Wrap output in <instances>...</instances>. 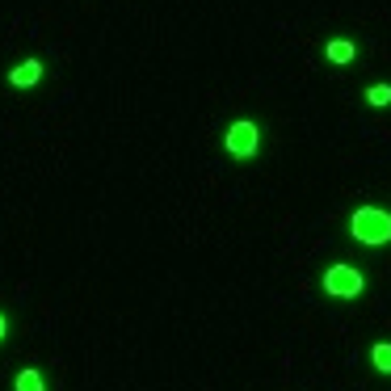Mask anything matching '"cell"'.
Instances as JSON below:
<instances>
[{
	"label": "cell",
	"mask_w": 391,
	"mask_h": 391,
	"mask_svg": "<svg viewBox=\"0 0 391 391\" xmlns=\"http://www.w3.org/2000/svg\"><path fill=\"white\" fill-rule=\"evenodd\" d=\"M349 236H353L358 244H366V249L391 244V211L387 207H375V202L358 207V211L349 215Z\"/></svg>",
	"instance_id": "1"
},
{
	"label": "cell",
	"mask_w": 391,
	"mask_h": 391,
	"mask_svg": "<svg viewBox=\"0 0 391 391\" xmlns=\"http://www.w3.org/2000/svg\"><path fill=\"white\" fill-rule=\"evenodd\" d=\"M320 282H324V295H333V299H358V295L366 291V278H362V269H358V265H349V261L328 265Z\"/></svg>",
	"instance_id": "2"
},
{
	"label": "cell",
	"mask_w": 391,
	"mask_h": 391,
	"mask_svg": "<svg viewBox=\"0 0 391 391\" xmlns=\"http://www.w3.org/2000/svg\"><path fill=\"white\" fill-rule=\"evenodd\" d=\"M223 152L231 156V160H253L261 152V127L253 118H236L227 135H223Z\"/></svg>",
	"instance_id": "3"
},
{
	"label": "cell",
	"mask_w": 391,
	"mask_h": 391,
	"mask_svg": "<svg viewBox=\"0 0 391 391\" xmlns=\"http://www.w3.org/2000/svg\"><path fill=\"white\" fill-rule=\"evenodd\" d=\"M46 80V63L38 55H30V59H21L13 72H9V88H38Z\"/></svg>",
	"instance_id": "4"
},
{
	"label": "cell",
	"mask_w": 391,
	"mask_h": 391,
	"mask_svg": "<svg viewBox=\"0 0 391 391\" xmlns=\"http://www.w3.org/2000/svg\"><path fill=\"white\" fill-rule=\"evenodd\" d=\"M324 59L337 63V68H345V63L358 59V43H353V38H328V43H324Z\"/></svg>",
	"instance_id": "5"
},
{
	"label": "cell",
	"mask_w": 391,
	"mask_h": 391,
	"mask_svg": "<svg viewBox=\"0 0 391 391\" xmlns=\"http://www.w3.org/2000/svg\"><path fill=\"white\" fill-rule=\"evenodd\" d=\"M13 391H51V387H46V379H43V370H38V366H26V370H17Z\"/></svg>",
	"instance_id": "6"
},
{
	"label": "cell",
	"mask_w": 391,
	"mask_h": 391,
	"mask_svg": "<svg viewBox=\"0 0 391 391\" xmlns=\"http://www.w3.org/2000/svg\"><path fill=\"white\" fill-rule=\"evenodd\" d=\"M370 362H375L379 375H391V341H375L370 345Z\"/></svg>",
	"instance_id": "7"
},
{
	"label": "cell",
	"mask_w": 391,
	"mask_h": 391,
	"mask_svg": "<svg viewBox=\"0 0 391 391\" xmlns=\"http://www.w3.org/2000/svg\"><path fill=\"white\" fill-rule=\"evenodd\" d=\"M366 105H375V110L391 105V85H387V80H383V85H370V88H366Z\"/></svg>",
	"instance_id": "8"
},
{
	"label": "cell",
	"mask_w": 391,
	"mask_h": 391,
	"mask_svg": "<svg viewBox=\"0 0 391 391\" xmlns=\"http://www.w3.org/2000/svg\"><path fill=\"white\" fill-rule=\"evenodd\" d=\"M9 328H13V324H9V316H4V311H0V341H4V337H9Z\"/></svg>",
	"instance_id": "9"
}]
</instances>
